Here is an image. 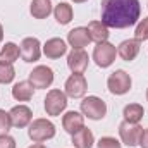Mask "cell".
<instances>
[{
	"label": "cell",
	"instance_id": "obj_1",
	"mask_svg": "<svg viewBox=\"0 0 148 148\" xmlns=\"http://www.w3.org/2000/svg\"><path fill=\"white\" fill-rule=\"evenodd\" d=\"M102 23L107 28L124 29L140 19V0H102Z\"/></svg>",
	"mask_w": 148,
	"mask_h": 148
},
{
	"label": "cell",
	"instance_id": "obj_2",
	"mask_svg": "<svg viewBox=\"0 0 148 148\" xmlns=\"http://www.w3.org/2000/svg\"><path fill=\"white\" fill-rule=\"evenodd\" d=\"M28 134L35 143H43V141L55 136V126L48 119H35L29 124Z\"/></svg>",
	"mask_w": 148,
	"mask_h": 148
},
{
	"label": "cell",
	"instance_id": "obj_3",
	"mask_svg": "<svg viewBox=\"0 0 148 148\" xmlns=\"http://www.w3.org/2000/svg\"><path fill=\"white\" fill-rule=\"evenodd\" d=\"M81 112H83V115H86L91 121H100L107 114V105L98 97H86L81 102Z\"/></svg>",
	"mask_w": 148,
	"mask_h": 148
},
{
	"label": "cell",
	"instance_id": "obj_4",
	"mask_svg": "<svg viewBox=\"0 0 148 148\" xmlns=\"http://www.w3.org/2000/svg\"><path fill=\"white\" fill-rule=\"evenodd\" d=\"M115 55H117V48L109 43V41H102V43H97L95 50H93V60L97 62L98 67L105 69L114 64L115 60Z\"/></svg>",
	"mask_w": 148,
	"mask_h": 148
},
{
	"label": "cell",
	"instance_id": "obj_5",
	"mask_svg": "<svg viewBox=\"0 0 148 148\" xmlns=\"http://www.w3.org/2000/svg\"><path fill=\"white\" fill-rule=\"evenodd\" d=\"M67 107V95L60 90H50L45 97V110L48 115H60Z\"/></svg>",
	"mask_w": 148,
	"mask_h": 148
},
{
	"label": "cell",
	"instance_id": "obj_6",
	"mask_svg": "<svg viewBox=\"0 0 148 148\" xmlns=\"http://www.w3.org/2000/svg\"><path fill=\"white\" fill-rule=\"evenodd\" d=\"M107 86H109V91L112 95H126L131 90V76L126 71L119 69L109 76Z\"/></svg>",
	"mask_w": 148,
	"mask_h": 148
},
{
	"label": "cell",
	"instance_id": "obj_7",
	"mask_svg": "<svg viewBox=\"0 0 148 148\" xmlns=\"http://www.w3.org/2000/svg\"><path fill=\"white\" fill-rule=\"evenodd\" d=\"M143 134V127L140 124H134V122H127V121H122L119 124V136L122 140L124 145L127 147H136L140 145V138Z\"/></svg>",
	"mask_w": 148,
	"mask_h": 148
},
{
	"label": "cell",
	"instance_id": "obj_8",
	"mask_svg": "<svg viewBox=\"0 0 148 148\" xmlns=\"http://www.w3.org/2000/svg\"><path fill=\"white\" fill-rule=\"evenodd\" d=\"M33 88L36 90H43V88H48L52 83H53V71L47 66H36L31 73H29V79H28Z\"/></svg>",
	"mask_w": 148,
	"mask_h": 148
},
{
	"label": "cell",
	"instance_id": "obj_9",
	"mask_svg": "<svg viewBox=\"0 0 148 148\" xmlns=\"http://www.w3.org/2000/svg\"><path fill=\"white\" fill-rule=\"evenodd\" d=\"M19 48H21V57L24 62H36L41 55V45H40L38 38H24L21 41Z\"/></svg>",
	"mask_w": 148,
	"mask_h": 148
},
{
	"label": "cell",
	"instance_id": "obj_10",
	"mask_svg": "<svg viewBox=\"0 0 148 148\" xmlns=\"http://www.w3.org/2000/svg\"><path fill=\"white\" fill-rule=\"evenodd\" d=\"M88 90V83L83 74H71L66 81V95L71 98H81Z\"/></svg>",
	"mask_w": 148,
	"mask_h": 148
},
{
	"label": "cell",
	"instance_id": "obj_11",
	"mask_svg": "<svg viewBox=\"0 0 148 148\" xmlns=\"http://www.w3.org/2000/svg\"><path fill=\"white\" fill-rule=\"evenodd\" d=\"M90 57L83 48H73V52L67 55V66L73 74H83L88 67Z\"/></svg>",
	"mask_w": 148,
	"mask_h": 148
},
{
	"label": "cell",
	"instance_id": "obj_12",
	"mask_svg": "<svg viewBox=\"0 0 148 148\" xmlns=\"http://www.w3.org/2000/svg\"><path fill=\"white\" fill-rule=\"evenodd\" d=\"M9 115H10L12 126L14 127H19V129L29 126L31 121H33V112H31L29 107H26V105H16V107H12L10 112H9Z\"/></svg>",
	"mask_w": 148,
	"mask_h": 148
},
{
	"label": "cell",
	"instance_id": "obj_13",
	"mask_svg": "<svg viewBox=\"0 0 148 148\" xmlns=\"http://www.w3.org/2000/svg\"><path fill=\"white\" fill-rule=\"evenodd\" d=\"M140 47H141V41L138 40H124L119 47H117V55L126 60V62H131L136 59V55L140 53Z\"/></svg>",
	"mask_w": 148,
	"mask_h": 148
},
{
	"label": "cell",
	"instance_id": "obj_14",
	"mask_svg": "<svg viewBox=\"0 0 148 148\" xmlns=\"http://www.w3.org/2000/svg\"><path fill=\"white\" fill-rule=\"evenodd\" d=\"M62 126H64V129L69 134H74L81 127H84V115L79 114V112H76V110L66 112L64 117H62Z\"/></svg>",
	"mask_w": 148,
	"mask_h": 148
},
{
	"label": "cell",
	"instance_id": "obj_15",
	"mask_svg": "<svg viewBox=\"0 0 148 148\" xmlns=\"http://www.w3.org/2000/svg\"><path fill=\"white\" fill-rule=\"evenodd\" d=\"M66 52H67V45H66V41L60 40V38H50V40H47V43L43 45V53H45L48 59H59V57H62Z\"/></svg>",
	"mask_w": 148,
	"mask_h": 148
},
{
	"label": "cell",
	"instance_id": "obj_16",
	"mask_svg": "<svg viewBox=\"0 0 148 148\" xmlns=\"http://www.w3.org/2000/svg\"><path fill=\"white\" fill-rule=\"evenodd\" d=\"M67 41L73 48H84V47H88L91 38H90V33L86 28H74L67 33Z\"/></svg>",
	"mask_w": 148,
	"mask_h": 148
},
{
	"label": "cell",
	"instance_id": "obj_17",
	"mask_svg": "<svg viewBox=\"0 0 148 148\" xmlns=\"http://www.w3.org/2000/svg\"><path fill=\"white\" fill-rule=\"evenodd\" d=\"M88 33H90V38L91 41H97V43H102V41H107L109 38V28L102 23V21H91L88 24Z\"/></svg>",
	"mask_w": 148,
	"mask_h": 148
},
{
	"label": "cell",
	"instance_id": "obj_18",
	"mask_svg": "<svg viewBox=\"0 0 148 148\" xmlns=\"http://www.w3.org/2000/svg\"><path fill=\"white\" fill-rule=\"evenodd\" d=\"M33 84L29 81H19L14 84L12 88V97L17 100V102H28L33 98Z\"/></svg>",
	"mask_w": 148,
	"mask_h": 148
},
{
	"label": "cell",
	"instance_id": "obj_19",
	"mask_svg": "<svg viewBox=\"0 0 148 148\" xmlns=\"http://www.w3.org/2000/svg\"><path fill=\"white\" fill-rule=\"evenodd\" d=\"M73 136V145L74 148H91L95 143V138H93V133L88 129V127H81L77 133L71 134Z\"/></svg>",
	"mask_w": 148,
	"mask_h": 148
},
{
	"label": "cell",
	"instance_id": "obj_20",
	"mask_svg": "<svg viewBox=\"0 0 148 148\" xmlns=\"http://www.w3.org/2000/svg\"><path fill=\"white\" fill-rule=\"evenodd\" d=\"M19 55H21V48H19L16 43L9 41V43H5V45L2 47V50H0V62L14 64V62L19 59Z\"/></svg>",
	"mask_w": 148,
	"mask_h": 148
},
{
	"label": "cell",
	"instance_id": "obj_21",
	"mask_svg": "<svg viewBox=\"0 0 148 148\" xmlns=\"http://www.w3.org/2000/svg\"><path fill=\"white\" fill-rule=\"evenodd\" d=\"M53 16H55V19H57L59 24L66 26V24H69L73 21V7L69 3H66V2H60L59 5H55Z\"/></svg>",
	"mask_w": 148,
	"mask_h": 148
},
{
	"label": "cell",
	"instance_id": "obj_22",
	"mask_svg": "<svg viewBox=\"0 0 148 148\" xmlns=\"http://www.w3.org/2000/svg\"><path fill=\"white\" fill-rule=\"evenodd\" d=\"M31 16L36 17V19H45L48 17V14L52 12V3L50 0H33L31 2Z\"/></svg>",
	"mask_w": 148,
	"mask_h": 148
},
{
	"label": "cell",
	"instance_id": "obj_23",
	"mask_svg": "<svg viewBox=\"0 0 148 148\" xmlns=\"http://www.w3.org/2000/svg\"><path fill=\"white\" fill-rule=\"evenodd\" d=\"M122 115H124V121L138 124V122L143 119L145 110H143V107H141L140 103H129V105H126V107H124Z\"/></svg>",
	"mask_w": 148,
	"mask_h": 148
},
{
	"label": "cell",
	"instance_id": "obj_24",
	"mask_svg": "<svg viewBox=\"0 0 148 148\" xmlns=\"http://www.w3.org/2000/svg\"><path fill=\"white\" fill-rule=\"evenodd\" d=\"M14 77H16L14 66H12V64L0 62V83H2V84H7V83H10Z\"/></svg>",
	"mask_w": 148,
	"mask_h": 148
},
{
	"label": "cell",
	"instance_id": "obj_25",
	"mask_svg": "<svg viewBox=\"0 0 148 148\" xmlns=\"http://www.w3.org/2000/svg\"><path fill=\"white\" fill-rule=\"evenodd\" d=\"M134 40H138V41H145V40H148V17H143L141 23L136 26Z\"/></svg>",
	"mask_w": 148,
	"mask_h": 148
},
{
	"label": "cell",
	"instance_id": "obj_26",
	"mask_svg": "<svg viewBox=\"0 0 148 148\" xmlns=\"http://www.w3.org/2000/svg\"><path fill=\"white\" fill-rule=\"evenodd\" d=\"M10 126H12V121H10L9 112H5V110L0 109V136L7 134L9 129H10Z\"/></svg>",
	"mask_w": 148,
	"mask_h": 148
},
{
	"label": "cell",
	"instance_id": "obj_27",
	"mask_svg": "<svg viewBox=\"0 0 148 148\" xmlns=\"http://www.w3.org/2000/svg\"><path fill=\"white\" fill-rule=\"evenodd\" d=\"M98 148H121V143L112 136H105V138H100Z\"/></svg>",
	"mask_w": 148,
	"mask_h": 148
},
{
	"label": "cell",
	"instance_id": "obj_28",
	"mask_svg": "<svg viewBox=\"0 0 148 148\" xmlns=\"http://www.w3.org/2000/svg\"><path fill=\"white\" fill-rule=\"evenodd\" d=\"M0 148H16V140L9 134L0 136Z\"/></svg>",
	"mask_w": 148,
	"mask_h": 148
},
{
	"label": "cell",
	"instance_id": "obj_29",
	"mask_svg": "<svg viewBox=\"0 0 148 148\" xmlns=\"http://www.w3.org/2000/svg\"><path fill=\"white\" fill-rule=\"evenodd\" d=\"M140 147L148 148V129H143V134H141V138H140Z\"/></svg>",
	"mask_w": 148,
	"mask_h": 148
},
{
	"label": "cell",
	"instance_id": "obj_30",
	"mask_svg": "<svg viewBox=\"0 0 148 148\" xmlns=\"http://www.w3.org/2000/svg\"><path fill=\"white\" fill-rule=\"evenodd\" d=\"M29 148H47V147H43L41 143H36V145H33V147H29Z\"/></svg>",
	"mask_w": 148,
	"mask_h": 148
},
{
	"label": "cell",
	"instance_id": "obj_31",
	"mask_svg": "<svg viewBox=\"0 0 148 148\" xmlns=\"http://www.w3.org/2000/svg\"><path fill=\"white\" fill-rule=\"evenodd\" d=\"M2 38H3V28H2V24H0V41H2Z\"/></svg>",
	"mask_w": 148,
	"mask_h": 148
},
{
	"label": "cell",
	"instance_id": "obj_32",
	"mask_svg": "<svg viewBox=\"0 0 148 148\" xmlns=\"http://www.w3.org/2000/svg\"><path fill=\"white\" fill-rule=\"evenodd\" d=\"M74 3H83V2H86V0H73Z\"/></svg>",
	"mask_w": 148,
	"mask_h": 148
},
{
	"label": "cell",
	"instance_id": "obj_33",
	"mask_svg": "<svg viewBox=\"0 0 148 148\" xmlns=\"http://www.w3.org/2000/svg\"><path fill=\"white\" fill-rule=\"evenodd\" d=\"M147 100H148V90H147Z\"/></svg>",
	"mask_w": 148,
	"mask_h": 148
}]
</instances>
